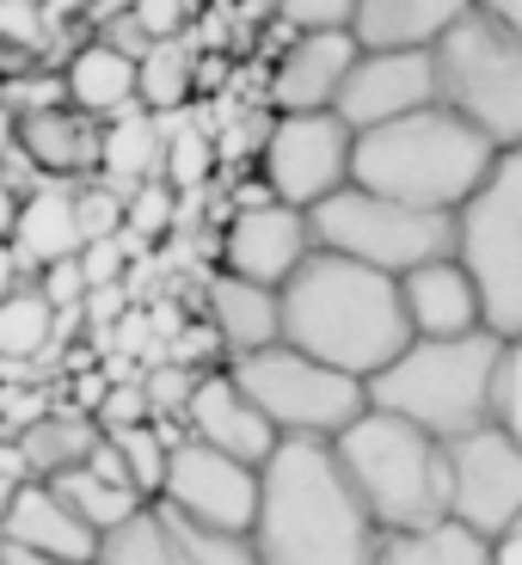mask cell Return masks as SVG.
I'll return each mask as SVG.
<instances>
[{
  "label": "cell",
  "instance_id": "obj_1",
  "mask_svg": "<svg viewBox=\"0 0 522 565\" xmlns=\"http://www.w3.org/2000/svg\"><path fill=\"white\" fill-rule=\"evenodd\" d=\"M253 547L265 565H375L382 529L356 504L332 443L283 437L258 467Z\"/></svg>",
  "mask_w": 522,
  "mask_h": 565
},
{
  "label": "cell",
  "instance_id": "obj_2",
  "mask_svg": "<svg viewBox=\"0 0 522 565\" xmlns=\"http://www.w3.org/2000/svg\"><path fill=\"white\" fill-rule=\"evenodd\" d=\"M277 301H283V344H296V351L344 369L356 382L382 375L412 344L400 277L369 270V265L339 258V253H320V246L277 289Z\"/></svg>",
  "mask_w": 522,
  "mask_h": 565
},
{
  "label": "cell",
  "instance_id": "obj_3",
  "mask_svg": "<svg viewBox=\"0 0 522 565\" xmlns=\"http://www.w3.org/2000/svg\"><path fill=\"white\" fill-rule=\"evenodd\" d=\"M498 148L473 124H461L443 105H424L412 117H394L382 129H363L351 148V184L375 198L412 203V210L455 215L486 184Z\"/></svg>",
  "mask_w": 522,
  "mask_h": 565
},
{
  "label": "cell",
  "instance_id": "obj_4",
  "mask_svg": "<svg viewBox=\"0 0 522 565\" xmlns=\"http://www.w3.org/2000/svg\"><path fill=\"white\" fill-rule=\"evenodd\" d=\"M332 455H339V473L351 480L356 504L375 516L382 535L449 523V449L412 418L369 406L351 430L332 437Z\"/></svg>",
  "mask_w": 522,
  "mask_h": 565
},
{
  "label": "cell",
  "instance_id": "obj_5",
  "mask_svg": "<svg viewBox=\"0 0 522 565\" xmlns=\"http://www.w3.org/2000/svg\"><path fill=\"white\" fill-rule=\"evenodd\" d=\"M498 356H504V339L486 326L467 339H412L382 375H369V406L412 418L437 443H455L492 424Z\"/></svg>",
  "mask_w": 522,
  "mask_h": 565
},
{
  "label": "cell",
  "instance_id": "obj_6",
  "mask_svg": "<svg viewBox=\"0 0 522 565\" xmlns=\"http://www.w3.org/2000/svg\"><path fill=\"white\" fill-rule=\"evenodd\" d=\"M437 105L473 124L498 154L522 148V38L492 13H473L430 43Z\"/></svg>",
  "mask_w": 522,
  "mask_h": 565
},
{
  "label": "cell",
  "instance_id": "obj_7",
  "mask_svg": "<svg viewBox=\"0 0 522 565\" xmlns=\"http://www.w3.org/2000/svg\"><path fill=\"white\" fill-rule=\"evenodd\" d=\"M455 258L486 308V332L522 339V148H504L486 184L455 210Z\"/></svg>",
  "mask_w": 522,
  "mask_h": 565
},
{
  "label": "cell",
  "instance_id": "obj_8",
  "mask_svg": "<svg viewBox=\"0 0 522 565\" xmlns=\"http://www.w3.org/2000/svg\"><path fill=\"white\" fill-rule=\"evenodd\" d=\"M308 227H313V246L320 253L356 258V265L387 270V277H406V270L455 253V215L375 198L363 184H344L326 203H313Z\"/></svg>",
  "mask_w": 522,
  "mask_h": 565
},
{
  "label": "cell",
  "instance_id": "obj_9",
  "mask_svg": "<svg viewBox=\"0 0 522 565\" xmlns=\"http://www.w3.org/2000/svg\"><path fill=\"white\" fill-rule=\"evenodd\" d=\"M227 369L246 387V399L277 424V437L332 443L339 430H351L369 412V382H356L344 369L296 351V344H270V351H253Z\"/></svg>",
  "mask_w": 522,
  "mask_h": 565
},
{
  "label": "cell",
  "instance_id": "obj_10",
  "mask_svg": "<svg viewBox=\"0 0 522 565\" xmlns=\"http://www.w3.org/2000/svg\"><path fill=\"white\" fill-rule=\"evenodd\" d=\"M351 148L356 129L339 111H277L265 148H258V179L270 184L277 203L313 210L351 184Z\"/></svg>",
  "mask_w": 522,
  "mask_h": 565
},
{
  "label": "cell",
  "instance_id": "obj_11",
  "mask_svg": "<svg viewBox=\"0 0 522 565\" xmlns=\"http://www.w3.org/2000/svg\"><path fill=\"white\" fill-rule=\"evenodd\" d=\"M160 510L184 529H203V535H253L258 467L234 461V455L210 449V443H198V437H184V443H172Z\"/></svg>",
  "mask_w": 522,
  "mask_h": 565
},
{
  "label": "cell",
  "instance_id": "obj_12",
  "mask_svg": "<svg viewBox=\"0 0 522 565\" xmlns=\"http://www.w3.org/2000/svg\"><path fill=\"white\" fill-rule=\"evenodd\" d=\"M449 449V523L498 541L522 516V443L498 424H480Z\"/></svg>",
  "mask_w": 522,
  "mask_h": 565
},
{
  "label": "cell",
  "instance_id": "obj_13",
  "mask_svg": "<svg viewBox=\"0 0 522 565\" xmlns=\"http://www.w3.org/2000/svg\"><path fill=\"white\" fill-rule=\"evenodd\" d=\"M424 105H437V81H430V50H363L344 74L332 111L363 136L394 117H412Z\"/></svg>",
  "mask_w": 522,
  "mask_h": 565
},
{
  "label": "cell",
  "instance_id": "obj_14",
  "mask_svg": "<svg viewBox=\"0 0 522 565\" xmlns=\"http://www.w3.org/2000/svg\"><path fill=\"white\" fill-rule=\"evenodd\" d=\"M222 270L246 282H265V289H283L296 277L313 253V227H308V210H289V203H258V210H234L222 222Z\"/></svg>",
  "mask_w": 522,
  "mask_h": 565
},
{
  "label": "cell",
  "instance_id": "obj_15",
  "mask_svg": "<svg viewBox=\"0 0 522 565\" xmlns=\"http://www.w3.org/2000/svg\"><path fill=\"white\" fill-rule=\"evenodd\" d=\"M184 430L198 443H210V449L234 455V461L246 467H265L270 455H277V424L265 418V412L246 399V387L234 382V369H203L198 394H191V412H184Z\"/></svg>",
  "mask_w": 522,
  "mask_h": 565
},
{
  "label": "cell",
  "instance_id": "obj_16",
  "mask_svg": "<svg viewBox=\"0 0 522 565\" xmlns=\"http://www.w3.org/2000/svg\"><path fill=\"white\" fill-rule=\"evenodd\" d=\"M363 56L351 31H308L270 62V86H265V105L270 111H332L351 62Z\"/></svg>",
  "mask_w": 522,
  "mask_h": 565
},
{
  "label": "cell",
  "instance_id": "obj_17",
  "mask_svg": "<svg viewBox=\"0 0 522 565\" xmlns=\"http://www.w3.org/2000/svg\"><path fill=\"white\" fill-rule=\"evenodd\" d=\"M198 320L215 332V344H222L227 363L283 344V301H277V289L246 282V277H234V270H215V277L203 282Z\"/></svg>",
  "mask_w": 522,
  "mask_h": 565
},
{
  "label": "cell",
  "instance_id": "obj_18",
  "mask_svg": "<svg viewBox=\"0 0 522 565\" xmlns=\"http://www.w3.org/2000/svg\"><path fill=\"white\" fill-rule=\"evenodd\" d=\"M400 301H406L412 339H467V332L486 326L480 289H473V277H467V265L455 253L406 270L400 277Z\"/></svg>",
  "mask_w": 522,
  "mask_h": 565
},
{
  "label": "cell",
  "instance_id": "obj_19",
  "mask_svg": "<svg viewBox=\"0 0 522 565\" xmlns=\"http://www.w3.org/2000/svg\"><path fill=\"white\" fill-rule=\"evenodd\" d=\"M0 547H25V553H43V559H74V565L99 559V535L62 504V492L50 480H25L13 492V510L0 523Z\"/></svg>",
  "mask_w": 522,
  "mask_h": 565
},
{
  "label": "cell",
  "instance_id": "obj_20",
  "mask_svg": "<svg viewBox=\"0 0 522 565\" xmlns=\"http://www.w3.org/2000/svg\"><path fill=\"white\" fill-rule=\"evenodd\" d=\"M13 258L25 270V282H38V270L62 265V258H81V222H74V179H50L38 198L19 203L13 222Z\"/></svg>",
  "mask_w": 522,
  "mask_h": 565
},
{
  "label": "cell",
  "instance_id": "obj_21",
  "mask_svg": "<svg viewBox=\"0 0 522 565\" xmlns=\"http://www.w3.org/2000/svg\"><path fill=\"white\" fill-rule=\"evenodd\" d=\"M473 13V0H356V50H430L449 25Z\"/></svg>",
  "mask_w": 522,
  "mask_h": 565
},
{
  "label": "cell",
  "instance_id": "obj_22",
  "mask_svg": "<svg viewBox=\"0 0 522 565\" xmlns=\"http://www.w3.org/2000/svg\"><path fill=\"white\" fill-rule=\"evenodd\" d=\"M99 136H105V124L74 111V105L19 117V148H25L50 179H74V184L93 179V172H99Z\"/></svg>",
  "mask_w": 522,
  "mask_h": 565
},
{
  "label": "cell",
  "instance_id": "obj_23",
  "mask_svg": "<svg viewBox=\"0 0 522 565\" xmlns=\"http://www.w3.org/2000/svg\"><path fill=\"white\" fill-rule=\"evenodd\" d=\"M93 179H105L111 191H124V198L136 184L167 179V124H160L155 111H141V105L117 111L99 136V172H93Z\"/></svg>",
  "mask_w": 522,
  "mask_h": 565
},
{
  "label": "cell",
  "instance_id": "obj_24",
  "mask_svg": "<svg viewBox=\"0 0 522 565\" xmlns=\"http://www.w3.org/2000/svg\"><path fill=\"white\" fill-rule=\"evenodd\" d=\"M62 86H68V105L86 117H99V124H111L117 111H129L136 99V62L124 56V50H111V43H81L68 56V68H62Z\"/></svg>",
  "mask_w": 522,
  "mask_h": 565
},
{
  "label": "cell",
  "instance_id": "obj_25",
  "mask_svg": "<svg viewBox=\"0 0 522 565\" xmlns=\"http://www.w3.org/2000/svg\"><path fill=\"white\" fill-rule=\"evenodd\" d=\"M93 443H99V424L81 418V412H68L62 399L43 412L31 430H19V449H25V461H31V480H56V473H68V467H86Z\"/></svg>",
  "mask_w": 522,
  "mask_h": 565
},
{
  "label": "cell",
  "instance_id": "obj_26",
  "mask_svg": "<svg viewBox=\"0 0 522 565\" xmlns=\"http://www.w3.org/2000/svg\"><path fill=\"white\" fill-rule=\"evenodd\" d=\"M191 93H198V56H191V43H184V38L155 43V50L136 62V99H141V111H155V117L191 111Z\"/></svg>",
  "mask_w": 522,
  "mask_h": 565
},
{
  "label": "cell",
  "instance_id": "obj_27",
  "mask_svg": "<svg viewBox=\"0 0 522 565\" xmlns=\"http://www.w3.org/2000/svg\"><path fill=\"white\" fill-rule=\"evenodd\" d=\"M375 565H492V541H480L461 523L412 529V535H382Z\"/></svg>",
  "mask_w": 522,
  "mask_h": 565
},
{
  "label": "cell",
  "instance_id": "obj_28",
  "mask_svg": "<svg viewBox=\"0 0 522 565\" xmlns=\"http://www.w3.org/2000/svg\"><path fill=\"white\" fill-rule=\"evenodd\" d=\"M62 492V504L74 510V516H81L86 529H93V535H111V529H124L129 516H141V510H148V498L141 492H129V486H111V480H99V473H86V467H68V473H56V480H50Z\"/></svg>",
  "mask_w": 522,
  "mask_h": 565
},
{
  "label": "cell",
  "instance_id": "obj_29",
  "mask_svg": "<svg viewBox=\"0 0 522 565\" xmlns=\"http://www.w3.org/2000/svg\"><path fill=\"white\" fill-rule=\"evenodd\" d=\"M56 351V308L43 301L38 282H19L0 301V363H38Z\"/></svg>",
  "mask_w": 522,
  "mask_h": 565
},
{
  "label": "cell",
  "instance_id": "obj_30",
  "mask_svg": "<svg viewBox=\"0 0 522 565\" xmlns=\"http://www.w3.org/2000/svg\"><path fill=\"white\" fill-rule=\"evenodd\" d=\"M93 565H191L179 547V535H172L167 510L148 504L141 516H129L124 529H111V535L99 541V559Z\"/></svg>",
  "mask_w": 522,
  "mask_h": 565
},
{
  "label": "cell",
  "instance_id": "obj_31",
  "mask_svg": "<svg viewBox=\"0 0 522 565\" xmlns=\"http://www.w3.org/2000/svg\"><path fill=\"white\" fill-rule=\"evenodd\" d=\"M160 124H167V184L179 198H191V191H203V184L215 179L222 148H215V136L191 111H172V117H160Z\"/></svg>",
  "mask_w": 522,
  "mask_h": 565
},
{
  "label": "cell",
  "instance_id": "obj_32",
  "mask_svg": "<svg viewBox=\"0 0 522 565\" xmlns=\"http://www.w3.org/2000/svg\"><path fill=\"white\" fill-rule=\"evenodd\" d=\"M172 227H179V191L167 179L155 184H136L124 203V246L129 253H148L155 241H167Z\"/></svg>",
  "mask_w": 522,
  "mask_h": 565
},
{
  "label": "cell",
  "instance_id": "obj_33",
  "mask_svg": "<svg viewBox=\"0 0 522 565\" xmlns=\"http://www.w3.org/2000/svg\"><path fill=\"white\" fill-rule=\"evenodd\" d=\"M117 443V455L129 461V486H136L148 504H160V486H167V461L172 443L160 437V424H129V430H105Z\"/></svg>",
  "mask_w": 522,
  "mask_h": 565
},
{
  "label": "cell",
  "instance_id": "obj_34",
  "mask_svg": "<svg viewBox=\"0 0 522 565\" xmlns=\"http://www.w3.org/2000/svg\"><path fill=\"white\" fill-rule=\"evenodd\" d=\"M198 382H203V369H184V363H148L141 369V394L155 406V424H184Z\"/></svg>",
  "mask_w": 522,
  "mask_h": 565
},
{
  "label": "cell",
  "instance_id": "obj_35",
  "mask_svg": "<svg viewBox=\"0 0 522 565\" xmlns=\"http://www.w3.org/2000/svg\"><path fill=\"white\" fill-rule=\"evenodd\" d=\"M124 191H111L105 179H81L74 184V222H81V241H117L124 234Z\"/></svg>",
  "mask_w": 522,
  "mask_h": 565
},
{
  "label": "cell",
  "instance_id": "obj_36",
  "mask_svg": "<svg viewBox=\"0 0 522 565\" xmlns=\"http://www.w3.org/2000/svg\"><path fill=\"white\" fill-rule=\"evenodd\" d=\"M172 535H179V547L191 565H265L253 547V535H203V529H184V523H172Z\"/></svg>",
  "mask_w": 522,
  "mask_h": 565
},
{
  "label": "cell",
  "instance_id": "obj_37",
  "mask_svg": "<svg viewBox=\"0 0 522 565\" xmlns=\"http://www.w3.org/2000/svg\"><path fill=\"white\" fill-rule=\"evenodd\" d=\"M0 105L13 117H38V111L68 105V86H62V74H19V81L0 86Z\"/></svg>",
  "mask_w": 522,
  "mask_h": 565
},
{
  "label": "cell",
  "instance_id": "obj_38",
  "mask_svg": "<svg viewBox=\"0 0 522 565\" xmlns=\"http://www.w3.org/2000/svg\"><path fill=\"white\" fill-rule=\"evenodd\" d=\"M351 13L356 0H277V19L296 38H308V31H351Z\"/></svg>",
  "mask_w": 522,
  "mask_h": 565
},
{
  "label": "cell",
  "instance_id": "obj_39",
  "mask_svg": "<svg viewBox=\"0 0 522 565\" xmlns=\"http://www.w3.org/2000/svg\"><path fill=\"white\" fill-rule=\"evenodd\" d=\"M129 246H124V234L117 241H86L81 246V277H86V289H111V282H129Z\"/></svg>",
  "mask_w": 522,
  "mask_h": 565
},
{
  "label": "cell",
  "instance_id": "obj_40",
  "mask_svg": "<svg viewBox=\"0 0 522 565\" xmlns=\"http://www.w3.org/2000/svg\"><path fill=\"white\" fill-rule=\"evenodd\" d=\"M129 424H155V406L141 394V382H111L99 406V430H129Z\"/></svg>",
  "mask_w": 522,
  "mask_h": 565
},
{
  "label": "cell",
  "instance_id": "obj_41",
  "mask_svg": "<svg viewBox=\"0 0 522 565\" xmlns=\"http://www.w3.org/2000/svg\"><path fill=\"white\" fill-rule=\"evenodd\" d=\"M38 289H43V301L56 313H74L86 301V277H81V258H62V265H50V270H38Z\"/></svg>",
  "mask_w": 522,
  "mask_h": 565
},
{
  "label": "cell",
  "instance_id": "obj_42",
  "mask_svg": "<svg viewBox=\"0 0 522 565\" xmlns=\"http://www.w3.org/2000/svg\"><path fill=\"white\" fill-rule=\"evenodd\" d=\"M99 43H111V50H124L129 62H141L148 50H155V38L141 31V19L129 13V7H111V13H105V25H99Z\"/></svg>",
  "mask_w": 522,
  "mask_h": 565
},
{
  "label": "cell",
  "instance_id": "obj_43",
  "mask_svg": "<svg viewBox=\"0 0 522 565\" xmlns=\"http://www.w3.org/2000/svg\"><path fill=\"white\" fill-rule=\"evenodd\" d=\"M129 13L141 19V31H148L155 43H167V38L184 31V0H129Z\"/></svg>",
  "mask_w": 522,
  "mask_h": 565
},
{
  "label": "cell",
  "instance_id": "obj_44",
  "mask_svg": "<svg viewBox=\"0 0 522 565\" xmlns=\"http://www.w3.org/2000/svg\"><path fill=\"white\" fill-rule=\"evenodd\" d=\"M0 184H7V191H13L19 203H25V198H38L43 184H50V172H43L38 160L25 154V148H13V154L0 160Z\"/></svg>",
  "mask_w": 522,
  "mask_h": 565
},
{
  "label": "cell",
  "instance_id": "obj_45",
  "mask_svg": "<svg viewBox=\"0 0 522 565\" xmlns=\"http://www.w3.org/2000/svg\"><path fill=\"white\" fill-rule=\"evenodd\" d=\"M86 473H99V480H111V486H129V461L117 455V443L99 430V443H93V455H86ZM136 492V486H129Z\"/></svg>",
  "mask_w": 522,
  "mask_h": 565
},
{
  "label": "cell",
  "instance_id": "obj_46",
  "mask_svg": "<svg viewBox=\"0 0 522 565\" xmlns=\"http://www.w3.org/2000/svg\"><path fill=\"white\" fill-rule=\"evenodd\" d=\"M0 31L13 43H38V7H25V0H0Z\"/></svg>",
  "mask_w": 522,
  "mask_h": 565
},
{
  "label": "cell",
  "instance_id": "obj_47",
  "mask_svg": "<svg viewBox=\"0 0 522 565\" xmlns=\"http://www.w3.org/2000/svg\"><path fill=\"white\" fill-rule=\"evenodd\" d=\"M492 565H522V516L504 529V535L492 541Z\"/></svg>",
  "mask_w": 522,
  "mask_h": 565
},
{
  "label": "cell",
  "instance_id": "obj_48",
  "mask_svg": "<svg viewBox=\"0 0 522 565\" xmlns=\"http://www.w3.org/2000/svg\"><path fill=\"white\" fill-rule=\"evenodd\" d=\"M473 7H480V13H492L498 25H510L522 38V0H473Z\"/></svg>",
  "mask_w": 522,
  "mask_h": 565
},
{
  "label": "cell",
  "instance_id": "obj_49",
  "mask_svg": "<svg viewBox=\"0 0 522 565\" xmlns=\"http://www.w3.org/2000/svg\"><path fill=\"white\" fill-rule=\"evenodd\" d=\"M19 282H25V270H19V258H13V246H7V241H0V301H7V296H13V289H19Z\"/></svg>",
  "mask_w": 522,
  "mask_h": 565
},
{
  "label": "cell",
  "instance_id": "obj_50",
  "mask_svg": "<svg viewBox=\"0 0 522 565\" xmlns=\"http://www.w3.org/2000/svg\"><path fill=\"white\" fill-rule=\"evenodd\" d=\"M13 222H19V198L0 184V241H13Z\"/></svg>",
  "mask_w": 522,
  "mask_h": 565
},
{
  "label": "cell",
  "instance_id": "obj_51",
  "mask_svg": "<svg viewBox=\"0 0 522 565\" xmlns=\"http://www.w3.org/2000/svg\"><path fill=\"white\" fill-rule=\"evenodd\" d=\"M0 565H74V559H43V553H25V547H0Z\"/></svg>",
  "mask_w": 522,
  "mask_h": 565
},
{
  "label": "cell",
  "instance_id": "obj_52",
  "mask_svg": "<svg viewBox=\"0 0 522 565\" xmlns=\"http://www.w3.org/2000/svg\"><path fill=\"white\" fill-rule=\"evenodd\" d=\"M13 148H19V117L7 111V105H0V160L13 154Z\"/></svg>",
  "mask_w": 522,
  "mask_h": 565
},
{
  "label": "cell",
  "instance_id": "obj_53",
  "mask_svg": "<svg viewBox=\"0 0 522 565\" xmlns=\"http://www.w3.org/2000/svg\"><path fill=\"white\" fill-rule=\"evenodd\" d=\"M19 486H25V480H0V523H7V510H13V492H19Z\"/></svg>",
  "mask_w": 522,
  "mask_h": 565
},
{
  "label": "cell",
  "instance_id": "obj_54",
  "mask_svg": "<svg viewBox=\"0 0 522 565\" xmlns=\"http://www.w3.org/2000/svg\"><path fill=\"white\" fill-rule=\"evenodd\" d=\"M86 7H99V13H111V7H124V0H86Z\"/></svg>",
  "mask_w": 522,
  "mask_h": 565
}]
</instances>
